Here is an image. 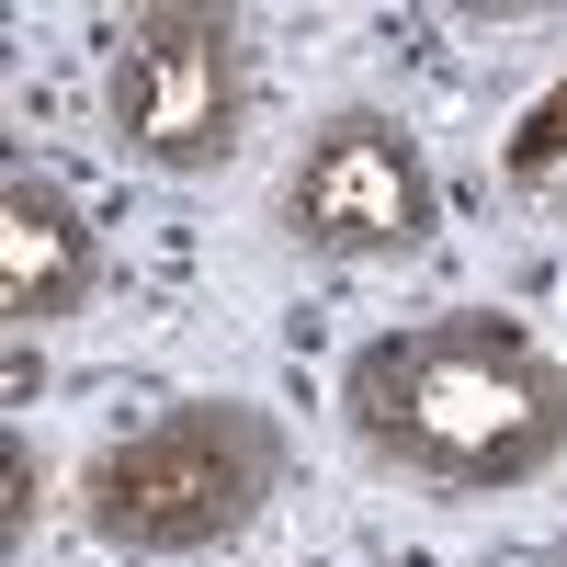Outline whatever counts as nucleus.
<instances>
[{
	"label": "nucleus",
	"instance_id": "nucleus-7",
	"mask_svg": "<svg viewBox=\"0 0 567 567\" xmlns=\"http://www.w3.org/2000/svg\"><path fill=\"white\" fill-rule=\"evenodd\" d=\"M0 477H12V488H0V556H23L34 545V511H45V454H34L23 420L0 432Z\"/></svg>",
	"mask_w": 567,
	"mask_h": 567
},
{
	"label": "nucleus",
	"instance_id": "nucleus-5",
	"mask_svg": "<svg viewBox=\"0 0 567 567\" xmlns=\"http://www.w3.org/2000/svg\"><path fill=\"white\" fill-rule=\"evenodd\" d=\"M103 284H114V250L91 227V205L58 171L12 159L0 171V318L12 329H69V318L103 307Z\"/></svg>",
	"mask_w": 567,
	"mask_h": 567
},
{
	"label": "nucleus",
	"instance_id": "nucleus-4",
	"mask_svg": "<svg viewBox=\"0 0 567 567\" xmlns=\"http://www.w3.org/2000/svg\"><path fill=\"white\" fill-rule=\"evenodd\" d=\"M272 227H284L307 261H341V272H374V261L432 250V227H443L432 148H420L409 114H386V103H329V114L296 136L284 182H272Z\"/></svg>",
	"mask_w": 567,
	"mask_h": 567
},
{
	"label": "nucleus",
	"instance_id": "nucleus-6",
	"mask_svg": "<svg viewBox=\"0 0 567 567\" xmlns=\"http://www.w3.org/2000/svg\"><path fill=\"white\" fill-rule=\"evenodd\" d=\"M499 194L523 216H567V80H545L534 103L499 125Z\"/></svg>",
	"mask_w": 567,
	"mask_h": 567
},
{
	"label": "nucleus",
	"instance_id": "nucleus-1",
	"mask_svg": "<svg viewBox=\"0 0 567 567\" xmlns=\"http://www.w3.org/2000/svg\"><path fill=\"white\" fill-rule=\"evenodd\" d=\"M341 432L420 499H523L567 465V352L511 307H420L341 363Z\"/></svg>",
	"mask_w": 567,
	"mask_h": 567
},
{
	"label": "nucleus",
	"instance_id": "nucleus-3",
	"mask_svg": "<svg viewBox=\"0 0 567 567\" xmlns=\"http://www.w3.org/2000/svg\"><path fill=\"white\" fill-rule=\"evenodd\" d=\"M91 103L125 171L159 182H205L239 159L250 136V34L216 0H136L103 34V69H91Z\"/></svg>",
	"mask_w": 567,
	"mask_h": 567
},
{
	"label": "nucleus",
	"instance_id": "nucleus-2",
	"mask_svg": "<svg viewBox=\"0 0 567 567\" xmlns=\"http://www.w3.org/2000/svg\"><path fill=\"white\" fill-rule=\"evenodd\" d=\"M284 477H296V432L261 409V398H171L148 420H125V432L91 443L80 465V534L103 556H136V567H171V556H216L239 545L261 511L284 499Z\"/></svg>",
	"mask_w": 567,
	"mask_h": 567
}]
</instances>
